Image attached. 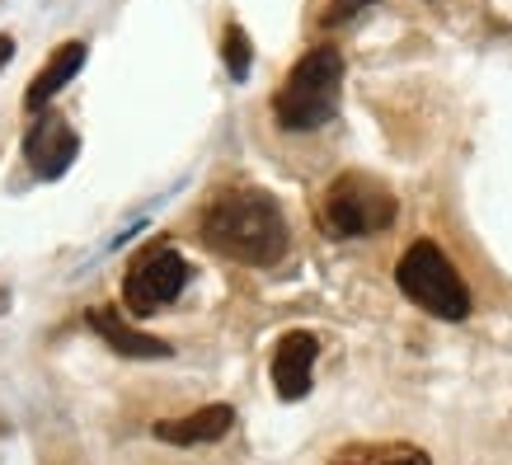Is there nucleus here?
<instances>
[{
    "label": "nucleus",
    "mask_w": 512,
    "mask_h": 465,
    "mask_svg": "<svg viewBox=\"0 0 512 465\" xmlns=\"http://www.w3.org/2000/svg\"><path fill=\"white\" fill-rule=\"evenodd\" d=\"M202 245L231 264L273 268L292 245V231L264 188H226L202 212Z\"/></svg>",
    "instance_id": "1"
},
{
    "label": "nucleus",
    "mask_w": 512,
    "mask_h": 465,
    "mask_svg": "<svg viewBox=\"0 0 512 465\" xmlns=\"http://www.w3.org/2000/svg\"><path fill=\"white\" fill-rule=\"evenodd\" d=\"M343 99V52L339 47H311L287 71L282 90L273 94V118L282 132H315L339 113Z\"/></svg>",
    "instance_id": "2"
},
{
    "label": "nucleus",
    "mask_w": 512,
    "mask_h": 465,
    "mask_svg": "<svg viewBox=\"0 0 512 465\" xmlns=\"http://www.w3.org/2000/svg\"><path fill=\"white\" fill-rule=\"evenodd\" d=\"M395 282H400V292L414 306L437 315V320H466L470 315L466 282H461V273L451 268V259L433 240H414L404 249V259L395 264Z\"/></svg>",
    "instance_id": "3"
},
{
    "label": "nucleus",
    "mask_w": 512,
    "mask_h": 465,
    "mask_svg": "<svg viewBox=\"0 0 512 465\" xmlns=\"http://www.w3.org/2000/svg\"><path fill=\"white\" fill-rule=\"evenodd\" d=\"M400 212V202L386 184H376L372 174H339L325 188V226L339 240H362V235L386 231Z\"/></svg>",
    "instance_id": "4"
},
{
    "label": "nucleus",
    "mask_w": 512,
    "mask_h": 465,
    "mask_svg": "<svg viewBox=\"0 0 512 465\" xmlns=\"http://www.w3.org/2000/svg\"><path fill=\"white\" fill-rule=\"evenodd\" d=\"M188 287V264L174 245H146L127 264L123 278V306L132 315H156V310L174 306Z\"/></svg>",
    "instance_id": "5"
},
{
    "label": "nucleus",
    "mask_w": 512,
    "mask_h": 465,
    "mask_svg": "<svg viewBox=\"0 0 512 465\" xmlns=\"http://www.w3.org/2000/svg\"><path fill=\"white\" fill-rule=\"evenodd\" d=\"M24 155H29V165L38 179H62L80 155L76 127L66 123L62 113H43V118L29 127V137H24Z\"/></svg>",
    "instance_id": "6"
},
{
    "label": "nucleus",
    "mask_w": 512,
    "mask_h": 465,
    "mask_svg": "<svg viewBox=\"0 0 512 465\" xmlns=\"http://www.w3.org/2000/svg\"><path fill=\"white\" fill-rule=\"evenodd\" d=\"M315 357H320V339L311 329H287L273 343V390H278V400H306Z\"/></svg>",
    "instance_id": "7"
},
{
    "label": "nucleus",
    "mask_w": 512,
    "mask_h": 465,
    "mask_svg": "<svg viewBox=\"0 0 512 465\" xmlns=\"http://www.w3.org/2000/svg\"><path fill=\"white\" fill-rule=\"evenodd\" d=\"M85 325L109 343L113 353H123V357H146V362H151V357H170L174 353L165 339H156V334H141L137 325H127L113 306H90V310H85Z\"/></svg>",
    "instance_id": "8"
},
{
    "label": "nucleus",
    "mask_w": 512,
    "mask_h": 465,
    "mask_svg": "<svg viewBox=\"0 0 512 465\" xmlns=\"http://www.w3.org/2000/svg\"><path fill=\"white\" fill-rule=\"evenodd\" d=\"M231 428H235L231 404H207V409H193V414H184V419L156 423V437L160 442H170V447H202V442H221Z\"/></svg>",
    "instance_id": "9"
},
{
    "label": "nucleus",
    "mask_w": 512,
    "mask_h": 465,
    "mask_svg": "<svg viewBox=\"0 0 512 465\" xmlns=\"http://www.w3.org/2000/svg\"><path fill=\"white\" fill-rule=\"evenodd\" d=\"M85 57H90V47H85V43H62V47H57V52L47 57L43 71H38V76L29 80V90H24V109L38 113V109L47 104V99H57L66 80H76V76H80Z\"/></svg>",
    "instance_id": "10"
},
{
    "label": "nucleus",
    "mask_w": 512,
    "mask_h": 465,
    "mask_svg": "<svg viewBox=\"0 0 512 465\" xmlns=\"http://www.w3.org/2000/svg\"><path fill=\"white\" fill-rule=\"evenodd\" d=\"M329 465H433L428 451L409 447V442H353L329 456Z\"/></svg>",
    "instance_id": "11"
},
{
    "label": "nucleus",
    "mask_w": 512,
    "mask_h": 465,
    "mask_svg": "<svg viewBox=\"0 0 512 465\" xmlns=\"http://www.w3.org/2000/svg\"><path fill=\"white\" fill-rule=\"evenodd\" d=\"M221 57H226V71H231V80H249L254 47H249V33L240 29V24H231V29H226V38H221Z\"/></svg>",
    "instance_id": "12"
},
{
    "label": "nucleus",
    "mask_w": 512,
    "mask_h": 465,
    "mask_svg": "<svg viewBox=\"0 0 512 465\" xmlns=\"http://www.w3.org/2000/svg\"><path fill=\"white\" fill-rule=\"evenodd\" d=\"M376 0H329L325 15H320V24L325 29H339V24H348V19H357L362 10H372Z\"/></svg>",
    "instance_id": "13"
},
{
    "label": "nucleus",
    "mask_w": 512,
    "mask_h": 465,
    "mask_svg": "<svg viewBox=\"0 0 512 465\" xmlns=\"http://www.w3.org/2000/svg\"><path fill=\"white\" fill-rule=\"evenodd\" d=\"M10 57H15V38H10V33H0V71L10 66Z\"/></svg>",
    "instance_id": "14"
},
{
    "label": "nucleus",
    "mask_w": 512,
    "mask_h": 465,
    "mask_svg": "<svg viewBox=\"0 0 512 465\" xmlns=\"http://www.w3.org/2000/svg\"><path fill=\"white\" fill-rule=\"evenodd\" d=\"M5 306H10V296H5V292H0V310H5Z\"/></svg>",
    "instance_id": "15"
}]
</instances>
